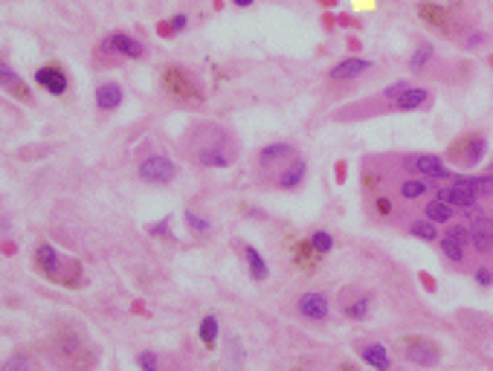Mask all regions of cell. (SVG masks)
Listing matches in <instances>:
<instances>
[{"instance_id": "cell-1", "label": "cell", "mask_w": 493, "mask_h": 371, "mask_svg": "<svg viewBox=\"0 0 493 371\" xmlns=\"http://www.w3.org/2000/svg\"><path fill=\"white\" fill-rule=\"evenodd\" d=\"M206 139L195 148V157L200 166L209 168H227L235 160V148H233V136L220 128H206Z\"/></svg>"}, {"instance_id": "cell-2", "label": "cell", "mask_w": 493, "mask_h": 371, "mask_svg": "<svg viewBox=\"0 0 493 371\" xmlns=\"http://www.w3.org/2000/svg\"><path fill=\"white\" fill-rule=\"evenodd\" d=\"M163 87H166V93L171 99L183 102V105H200L206 99V93L198 87V81L181 67H166L163 70Z\"/></svg>"}, {"instance_id": "cell-3", "label": "cell", "mask_w": 493, "mask_h": 371, "mask_svg": "<svg viewBox=\"0 0 493 371\" xmlns=\"http://www.w3.org/2000/svg\"><path fill=\"white\" fill-rule=\"evenodd\" d=\"M403 163H407L410 171H415L418 177H427L430 183H450L456 177L453 168L447 166L444 157H438V154H415V157H407Z\"/></svg>"}, {"instance_id": "cell-4", "label": "cell", "mask_w": 493, "mask_h": 371, "mask_svg": "<svg viewBox=\"0 0 493 371\" xmlns=\"http://www.w3.org/2000/svg\"><path fill=\"white\" fill-rule=\"evenodd\" d=\"M435 198L447 200L456 212H473L479 206V200H482L459 174L450 180V186H435Z\"/></svg>"}, {"instance_id": "cell-5", "label": "cell", "mask_w": 493, "mask_h": 371, "mask_svg": "<svg viewBox=\"0 0 493 371\" xmlns=\"http://www.w3.org/2000/svg\"><path fill=\"white\" fill-rule=\"evenodd\" d=\"M403 348V360L407 362H412V365H418V368H432V365H438V360H441V348H438V342H432V340H427V337H407L400 342Z\"/></svg>"}, {"instance_id": "cell-6", "label": "cell", "mask_w": 493, "mask_h": 371, "mask_svg": "<svg viewBox=\"0 0 493 371\" xmlns=\"http://www.w3.org/2000/svg\"><path fill=\"white\" fill-rule=\"evenodd\" d=\"M484 154H487V139H484V133H467V136L459 139L456 146H450V157L456 163H462L464 168L479 166L484 160Z\"/></svg>"}, {"instance_id": "cell-7", "label": "cell", "mask_w": 493, "mask_h": 371, "mask_svg": "<svg viewBox=\"0 0 493 371\" xmlns=\"http://www.w3.org/2000/svg\"><path fill=\"white\" fill-rule=\"evenodd\" d=\"M137 174H140L146 183H151V186H168V183L177 177V166H174L168 157H163V154H151V157H146V160L140 163Z\"/></svg>"}, {"instance_id": "cell-8", "label": "cell", "mask_w": 493, "mask_h": 371, "mask_svg": "<svg viewBox=\"0 0 493 371\" xmlns=\"http://www.w3.org/2000/svg\"><path fill=\"white\" fill-rule=\"evenodd\" d=\"M296 310L308 322H325L328 319V296L317 293V290H308L296 299Z\"/></svg>"}, {"instance_id": "cell-9", "label": "cell", "mask_w": 493, "mask_h": 371, "mask_svg": "<svg viewBox=\"0 0 493 371\" xmlns=\"http://www.w3.org/2000/svg\"><path fill=\"white\" fill-rule=\"evenodd\" d=\"M470 244L479 255L493 253V218L490 215H479L476 220H470Z\"/></svg>"}, {"instance_id": "cell-10", "label": "cell", "mask_w": 493, "mask_h": 371, "mask_svg": "<svg viewBox=\"0 0 493 371\" xmlns=\"http://www.w3.org/2000/svg\"><path fill=\"white\" fill-rule=\"evenodd\" d=\"M105 50L116 53V56H125V59H143L146 56V46L137 41V38H131L125 32H113L105 38Z\"/></svg>"}, {"instance_id": "cell-11", "label": "cell", "mask_w": 493, "mask_h": 371, "mask_svg": "<svg viewBox=\"0 0 493 371\" xmlns=\"http://www.w3.org/2000/svg\"><path fill=\"white\" fill-rule=\"evenodd\" d=\"M35 81L47 90V93H53V96H61V93H67V73L61 70V67H56V64H47V67H38L35 70Z\"/></svg>"}, {"instance_id": "cell-12", "label": "cell", "mask_w": 493, "mask_h": 371, "mask_svg": "<svg viewBox=\"0 0 493 371\" xmlns=\"http://www.w3.org/2000/svg\"><path fill=\"white\" fill-rule=\"evenodd\" d=\"M369 70H372V61L351 56V59H342L340 64H334V67L328 70V78H331V81H354V78H360V76L369 73Z\"/></svg>"}, {"instance_id": "cell-13", "label": "cell", "mask_w": 493, "mask_h": 371, "mask_svg": "<svg viewBox=\"0 0 493 371\" xmlns=\"http://www.w3.org/2000/svg\"><path fill=\"white\" fill-rule=\"evenodd\" d=\"M35 267L53 282H61V255L53 244H41L35 250Z\"/></svg>"}, {"instance_id": "cell-14", "label": "cell", "mask_w": 493, "mask_h": 371, "mask_svg": "<svg viewBox=\"0 0 493 371\" xmlns=\"http://www.w3.org/2000/svg\"><path fill=\"white\" fill-rule=\"evenodd\" d=\"M430 102V90L427 87H407L403 93H397V96L392 99V111L397 113H407V111H421L424 105Z\"/></svg>"}, {"instance_id": "cell-15", "label": "cell", "mask_w": 493, "mask_h": 371, "mask_svg": "<svg viewBox=\"0 0 493 371\" xmlns=\"http://www.w3.org/2000/svg\"><path fill=\"white\" fill-rule=\"evenodd\" d=\"M305 174H308V163L299 157H293L290 163H285V168L276 174V186H279V189H299V186H302V180H305Z\"/></svg>"}, {"instance_id": "cell-16", "label": "cell", "mask_w": 493, "mask_h": 371, "mask_svg": "<svg viewBox=\"0 0 493 371\" xmlns=\"http://www.w3.org/2000/svg\"><path fill=\"white\" fill-rule=\"evenodd\" d=\"M293 157H296V148L290 143H270L261 148L258 163H261V168H273L276 163H290Z\"/></svg>"}, {"instance_id": "cell-17", "label": "cell", "mask_w": 493, "mask_h": 371, "mask_svg": "<svg viewBox=\"0 0 493 371\" xmlns=\"http://www.w3.org/2000/svg\"><path fill=\"white\" fill-rule=\"evenodd\" d=\"M360 360L375 368V371H389L392 368V357H389V348L383 342H366L360 345Z\"/></svg>"}, {"instance_id": "cell-18", "label": "cell", "mask_w": 493, "mask_h": 371, "mask_svg": "<svg viewBox=\"0 0 493 371\" xmlns=\"http://www.w3.org/2000/svg\"><path fill=\"white\" fill-rule=\"evenodd\" d=\"M0 87H4L6 93H12V96H18V99H29V87H26V81L12 70V67H6V64H0Z\"/></svg>"}, {"instance_id": "cell-19", "label": "cell", "mask_w": 493, "mask_h": 371, "mask_svg": "<svg viewBox=\"0 0 493 371\" xmlns=\"http://www.w3.org/2000/svg\"><path fill=\"white\" fill-rule=\"evenodd\" d=\"M122 105V87L116 81H105L96 87V108L99 111H116Z\"/></svg>"}, {"instance_id": "cell-20", "label": "cell", "mask_w": 493, "mask_h": 371, "mask_svg": "<svg viewBox=\"0 0 493 371\" xmlns=\"http://www.w3.org/2000/svg\"><path fill=\"white\" fill-rule=\"evenodd\" d=\"M432 189L430 186V180L427 177H403L400 180V186H397V192H400V198L403 200H421V198H427V192Z\"/></svg>"}, {"instance_id": "cell-21", "label": "cell", "mask_w": 493, "mask_h": 371, "mask_svg": "<svg viewBox=\"0 0 493 371\" xmlns=\"http://www.w3.org/2000/svg\"><path fill=\"white\" fill-rule=\"evenodd\" d=\"M424 218L432 220V223H438V226H447V223H453L456 209L447 203V200H441V198H432V200L424 206Z\"/></svg>"}, {"instance_id": "cell-22", "label": "cell", "mask_w": 493, "mask_h": 371, "mask_svg": "<svg viewBox=\"0 0 493 371\" xmlns=\"http://www.w3.org/2000/svg\"><path fill=\"white\" fill-rule=\"evenodd\" d=\"M418 15H421L430 26L447 32V24H450V9H447V6H438V4H421V6H418Z\"/></svg>"}, {"instance_id": "cell-23", "label": "cell", "mask_w": 493, "mask_h": 371, "mask_svg": "<svg viewBox=\"0 0 493 371\" xmlns=\"http://www.w3.org/2000/svg\"><path fill=\"white\" fill-rule=\"evenodd\" d=\"M244 261H247V270H250V275L255 278V282H264V278L270 275V267H267L264 255L255 247H244Z\"/></svg>"}, {"instance_id": "cell-24", "label": "cell", "mask_w": 493, "mask_h": 371, "mask_svg": "<svg viewBox=\"0 0 493 371\" xmlns=\"http://www.w3.org/2000/svg\"><path fill=\"white\" fill-rule=\"evenodd\" d=\"M438 247H441V255L450 261V264H464V258H467V244L441 235V238H438Z\"/></svg>"}, {"instance_id": "cell-25", "label": "cell", "mask_w": 493, "mask_h": 371, "mask_svg": "<svg viewBox=\"0 0 493 371\" xmlns=\"http://www.w3.org/2000/svg\"><path fill=\"white\" fill-rule=\"evenodd\" d=\"M293 261L299 264V270H308V273H310L313 267L322 261V255H317V250L310 247V241H299L296 250H293Z\"/></svg>"}, {"instance_id": "cell-26", "label": "cell", "mask_w": 493, "mask_h": 371, "mask_svg": "<svg viewBox=\"0 0 493 371\" xmlns=\"http://www.w3.org/2000/svg\"><path fill=\"white\" fill-rule=\"evenodd\" d=\"M470 189L479 195V198H487L493 195V171H484V174H459Z\"/></svg>"}, {"instance_id": "cell-27", "label": "cell", "mask_w": 493, "mask_h": 371, "mask_svg": "<svg viewBox=\"0 0 493 371\" xmlns=\"http://www.w3.org/2000/svg\"><path fill=\"white\" fill-rule=\"evenodd\" d=\"M410 232L415 238H421V241H430V244H435L438 238H441V232H438V223H432V220H427V218H418V220H412L410 223Z\"/></svg>"}, {"instance_id": "cell-28", "label": "cell", "mask_w": 493, "mask_h": 371, "mask_svg": "<svg viewBox=\"0 0 493 371\" xmlns=\"http://www.w3.org/2000/svg\"><path fill=\"white\" fill-rule=\"evenodd\" d=\"M432 59H435V46H432V44H418L415 53H412V59H410V70H412V73H424V70L430 67Z\"/></svg>"}, {"instance_id": "cell-29", "label": "cell", "mask_w": 493, "mask_h": 371, "mask_svg": "<svg viewBox=\"0 0 493 371\" xmlns=\"http://www.w3.org/2000/svg\"><path fill=\"white\" fill-rule=\"evenodd\" d=\"M369 308H372V299L369 296H354V299L342 302V313L348 319H366L369 316Z\"/></svg>"}, {"instance_id": "cell-30", "label": "cell", "mask_w": 493, "mask_h": 371, "mask_svg": "<svg viewBox=\"0 0 493 371\" xmlns=\"http://www.w3.org/2000/svg\"><path fill=\"white\" fill-rule=\"evenodd\" d=\"M198 337H200V342L206 345V348H212L215 345V340H218V316H203L200 319V328H198Z\"/></svg>"}, {"instance_id": "cell-31", "label": "cell", "mask_w": 493, "mask_h": 371, "mask_svg": "<svg viewBox=\"0 0 493 371\" xmlns=\"http://www.w3.org/2000/svg\"><path fill=\"white\" fill-rule=\"evenodd\" d=\"M310 247L317 250V255H328L331 250H334V238H331V232H325V229H317V232H310Z\"/></svg>"}, {"instance_id": "cell-32", "label": "cell", "mask_w": 493, "mask_h": 371, "mask_svg": "<svg viewBox=\"0 0 493 371\" xmlns=\"http://www.w3.org/2000/svg\"><path fill=\"white\" fill-rule=\"evenodd\" d=\"M233 357V362H230V368L233 371H241V357H244V348H241V340L238 337H230L227 340V360Z\"/></svg>"}, {"instance_id": "cell-33", "label": "cell", "mask_w": 493, "mask_h": 371, "mask_svg": "<svg viewBox=\"0 0 493 371\" xmlns=\"http://www.w3.org/2000/svg\"><path fill=\"white\" fill-rule=\"evenodd\" d=\"M444 235L447 238H456L462 244H470V223H447Z\"/></svg>"}, {"instance_id": "cell-34", "label": "cell", "mask_w": 493, "mask_h": 371, "mask_svg": "<svg viewBox=\"0 0 493 371\" xmlns=\"http://www.w3.org/2000/svg\"><path fill=\"white\" fill-rule=\"evenodd\" d=\"M0 371H35V365H32V360H29V357L15 354V357H9L4 365H0Z\"/></svg>"}, {"instance_id": "cell-35", "label": "cell", "mask_w": 493, "mask_h": 371, "mask_svg": "<svg viewBox=\"0 0 493 371\" xmlns=\"http://www.w3.org/2000/svg\"><path fill=\"white\" fill-rule=\"evenodd\" d=\"M183 218H186V223H189V229L192 232H198V235H203V232H209L212 226H209V220L206 218H200L198 212H192V209H186L183 212Z\"/></svg>"}, {"instance_id": "cell-36", "label": "cell", "mask_w": 493, "mask_h": 371, "mask_svg": "<svg viewBox=\"0 0 493 371\" xmlns=\"http://www.w3.org/2000/svg\"><path fill=\"white\" fill-rule=\"evenodd\" d=\"M137 362H140L143 371H160V360H157L154 351H143V354L137 357Z\"/></svg>"}, {"instance_id": "cell-37", "label": "cell", "mask_w": 493, "mask_h": 371, "mask_svg": "<svg viewBox=\"0 0 493 371\" xmlns=\"http://www.w3.org/2000/svg\"><path fill=\"white\" fill-rule=\"evenodd\" d=\"M473 278H476V285H479V288H490V285H493V270L482 264V267H476Z\"/></svg>"}, {"instance_id": "cell-38", "label": "cell", "mask_w": 493, "mask_h": 371, "mask_svg": "<svg viewBox=\"0 0 493 371\" xmlns=\"http://www.w3.org/2000/svg\"><path fill=\"white\" fill-rule=\"evenodd\" d=\"M375 209H377V215H380V218H392V212H395V203H392V198L380 195V198H375Z\"/></svg>"}, {"instance_id": "cell-39", "label": "cell", "mask_w": 493, "mask_h": 371, "mask_svg": "<svg viewBox=\"0 0 493 371\" xmlns=\"http://www.w3.org/2000/svg\"><path fill=\"white\" fill-rule=\"evenodd\" d=\"M407 87H410V81H395V84H389V87L383 90V96H386V99L392 102V99L397 96V93H403V90H407Z\"/></svg>"}, {"instance_id": "cell-40", "label": "cell", "mask_w": 493, "mask_h": 371, "mask_svg": "<svg viewBox=\"0 0 493 371\" xmlns=\"http://www.w3.org/2000/svg\"><path fill=\"white\" fill-rule=\"evenodd\" d=\"M482 44H484V32H473V35L464 38V46H467V50H476V46H482Z\"/></svg>"}, {"instance_id": "cell-41", "label": "cell", "mask_w": 493, "mask_h": 371, "mask_svg": "<svg viewBox=\"0 0 493 371\" xmlns=\"http://www.w3.org/2000/svg\"><path fill=\"white\" fill-rule=\"evenodd\" d=\"M186 24H189L186 15H174V18L168 21V29H171V32H181V29H186Z\"/></svg>"}, {"instance_id": "cell-42", "label": "cell", "mask_w": 493, "mask_h": 371, "mask_svg": "<svg viewBox=\"0 0 493 371\" xmlns=\"http://www.w3.org/2000/svg\"><path fill=\"white\" fill-rule=\"evenodd\" d=\"M253 4H255V0H233V6H238V9H247Z\"/></svg>"}, {"instance_id": "cell-43", "label": "cell", "mask_w": 493, "mask_h": 371, "mask_svg": "<svg viewBox=\"0 0 493 371\" xmlns=\"http://www.w3.org/2000/svg\"><path fill=\"white\" fill-rule=\"evenodd\" d=\"M340 371H357V368H354L351 362H345V365H340Z\"/></svg>"}, {"instance_id": "cell-44", "label": "cell", "mask_w": 493, "mask_h": 371, "mask_svg": "<svg viewBox=\"0 0 493 371\" xmlns=\"http://www.w3.org/2000/svg\"><path fill=\"white\" fill-rule=\"evenodd\" d=\"M490 171H493V163H490Z\"/></svg>"}, {"instance_id": "cell-45", "label": "cell", "mask_w": 493, "mask_h": 371, "mask_svg": "<svg viewBox=\"0 0 493 371\" xmlns=\"http://www.w3.org/2000/svg\"><path fill=\"white\" fill-rule=\"evenodd\" d=\"M296 371H299V368H296Z\"/></svg>"}]
</instances>
